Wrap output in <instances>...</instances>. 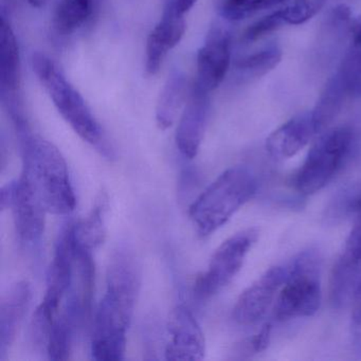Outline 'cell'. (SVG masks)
Returning <instances> with one entry per match:
<instances>
[{
	"label": "cell",
	"mask_w": 361,
	"mask_h": 361,
	"mask_svg": "<svg viewBox=\"0 0 361 361\" xmlns=\"http://www.w3.org/2000/svg\"><path fill=\"white\" fill-rule=\"evenodd\" d=\"M109 198L103 190L97 195L94 206L85 219L73 224V240L78 246L94 250L104 243L106 238L105 219L109 211Z\"/></svg>",
	"instance_id": "cell-20"
},
{
	"label": "cell",
	"mask_w": 361,
	"mask_h": 361,
	"mask_svg": "<svg viewBox=\"0 0 361 361\" xmlns=\"http://www.w3.org/2000/svg\"><path fill=\"white\" fill-rule=\"evenodd\" d=\"M48 0H28V3L33 8H43L47 4Z\"/></svg>",
	"instance_id": "cell-32"
},
{
	"label": "cell",
	"mask_w": 361,
	"mask_h": 361,
	"mask_svg": "<svg viewBox=\"0 0 361 361\" xmlns=\"http://www.w3.org/2000/svg\"><path fill=\"white\" fill-rule=\"evenodd\" d=\"M259 238L257 228H248L227 238L213 253L208 269L196 279L194 297L206 301L221 293L242 269L245 259Z\"/></svg>",
	"instance_id": "cell-7"
},
{
	"label": "cell",
	"mask_w": 361,
	"mask_h": 361,
	"mask_svg": "<svg viewBox=\"0 0 361 361\" xmlns=\"http://www.w3.org/2000/svg\"><path fill=\"white\" fill-rule=\"evenodd\" d=\"M210 113V94L192 86L177 126L175 141L181 155L188 159L197 156Z\"/></svg>",
	"instance_id": "cell-15"
},
{
	"label": "cell",
	"mask_w": 361,
	"mask_h": 361,
	"mask_svg": "<svg viewBox=\"0 0 361 361\" xmlns=\"http://www.w3.org/2000/svg\"><path fill=\"white\" fill-rule=\"evenodd\" d=\"M32 289L28 281L12 284L0 300V355L13 344L30 307Z\"/></svg>",
	"instance_id": "cell-17"
},
{
	"label": "cell",
	"mask_w": 361,
	"mask_h": 361,
	"mask_svg": "<svg viewBox=\"0 0 361 361\" xmlns=\"http://www.w3.org/2000/svg\"><path fill=\"white\" fill-rule=\"evenodd\" d=\"M316 134L312 113L301 114L269 135L266 149L274 159H288L304 149Z\"/></svg>",
	"instance_id": "cell-18"
},
{
	"label": "cell",
	"mask_w": 361,
	"mask_h": 361,
	"mask_svg": "<svg viewBox=\"0 0 361 361\" xmlns=\"http://www.w3.org/2000/svg\"><path fill=\"white\" fill-rule=\"evenodd\" d=\"M348 99L352 98L346 92L343 84L337 75H334L325 86L312 113L317 134L324 132L333 123L334 120L341 113L343 105Z\"/></svg>",
	"instance_id": "cell-21"
},
{
	"label": "cell",
	"mask_w": 361,
	"mask_h": 361,
	"mask_svg": "<svg viewBox=\"0 0 361 361\" xmlns=\"http://www.w3.org/2000/svg\"><path fill=\"white\" fill-rule=\"evenodd\" d=\"M196 61L194 85L210 94L223 83L231 63V35L223 26L211 27Z\"/></svg>",
	"instance_id": "cell-11"
},
{
	"label": "cell",
	"mask_w": 361,
	"mask_h": 361,
	"mask_svg": "<svg viewBox=\"0 0 361 361\" xmlns=\"http://www.w3.org/2000/svg\"><path fill=\"white\" fill-rule=\"evenodd\" d=\"M75 276V242L73 224L63 227L56 240L54 259L47 276L45 297L39 306L42 310L54 319L73 285Z\"/></svg>",
	"instance_id": "cell-9"
},
{
	"label": "cell",
	"mask_w": 361,
	"mask_h": 361,
	"mask_svg": "<svg viewBox=\"0 0 361 361\" xmlns=\"http://www.w3.org/2000/svg\"><path fill=\"white\" fill-rule=\"evenodd\" d=\"M176 1L179 10H180L183 14H185L193 8V6L195 5L197 0H176Z\"/></svg>",
	"instance_id": "cell-31"
},
{
	"label": "cell",
	"mask_w": 361,
	"mask_h": 361,
	"mask_svg": "<svg viewBox=\"0 0 361 361\" xmlns=\"http://www.w3.org/2000/svg\"><path fill=\"white\" fill-rule=\"evenodd\" d=\"M31 64L35 75L65 121L101 155L111 159L115 153L104 130L60 66L42 52L32 54Z\"/></svg>",
	"instance_id": "cell-3"
},
{
	"label": "cell",
	"mask_w": 361,
	"mask_h": 361,
	"mask_svg": "<svg viewBox=\"0 0 361 361\" xmlns=\"http://www.w3.org/2000/svg\"><path fill=\"white\" fill-rule=\"evenodd\" d=\"M326 0H284L281 9L285 22L288 25H301L314 18Z\"/></svg>",
	"instance_id": "cell-26"
},
{
	"label": "cell",
	"mask_w": 361,
	"mask_h": 361,
	"mask_svg": "<svg viewBox=\"0 0 361 361\" xmlns=\"http://www.w3.org/2000/svg\"><path fill=\"white\" fill-rule=\"evenodd\" d=\"M281 59H282L281 50L276 46H271L240 59L235 63V66L238 71H244L245 73L259 77L276 67V65L281 62Z\"/></svg>",
	"instance_id": "cell-24"
},
{
	"label": "cell",
	"mask_w": 361,
	"mask_h": 361,
	"mask_svg": "<svg viewBox=\"0 0 361 361\" xmlns=\"http://www.w3.org/2000/svg\"><path fill=\"white\" fill-rule=\"evenodd\" d=\"M14 225L20 242L27 245L39 244L45 231L46 210L28 181L20 176L16 180L13 202Z\"/></svg>",
	"instance_id": "cell-16"
},
{
	"label": "cell",
	"mask_w": 361,
	"mask_h": 361,
	"mask_svg": "<svg viewBox=\"0 0 361 361\" xmlns=\"http://www.w3.org/2000/svg\"><path fill=\"white\" fill-rule=\"evenodd\" d=\"M185 29V14L179 10L176 0H166L161 18L147 37L145 47L147 75H156L159 73L166 54L180 43Z\"/></svg>",
	"instance_id": "cell-14"
},
{
	"label": "cell",
	"mask_w": 361,
	"mask_h": 361,
	"mask_svg": "<svg viewBox=\"0 0 361 361\" xmlns=\"http://www.w3.org/2000/svg\"><path fill=\"white\" fill-rule=\"evenodd\" d=\"M257 189V178L246 166H232L221 173L190 207V219L200 235L204 238L223 227Z\"/></svg>",
	"instance_id": "cell-4"
},
{
	"label": "cell",
	"mask_w": 361,
	"mask_h": 361,
	"mask_svg": "<svg viewBox=\"0 0 361 361\" xmlns=\"http://www.w3.org/2000/svg\"><path fill=\"white\" fill-rule=\"evenodd\" d=\"M94 0H59L54 11V27L61 35H73L94 12Z\"/></svg>",
	"instance_id": "cell-22"
},
{
	"label": "cell",
	"mask_w": 361,
	"mask_h": 361,
	"mask_svg": "<svg viewBox=\"0 0 361 361\" xmlns=\"http://www.w3.org/2000/svg\"><path fill=\"white\" fill-rule=\"evenodd\" d=\"M352 320L355 326L361 329V274L352 297Z\"/></svg>",
	"instance_id": "cell-29"
},
{
	"label": "cell",
	"mask_w": 361,
	"mask_h": 361,
	"mask_svg": "<svg viewBox=\"0 0 361 361\" xmlns=\"http://www.w3.org/2000/svg\"><path fill=\"white\" fill-rule=\"evenodd\" d=\"M320 257L314 250L300 253L288 266V274L274 305L278 321L310 317L321 304Z\"/></svg>",
	"instance_id": "cell-5"
},
{
	"label": "cell",
	"mask_w": 361,
	"mask_h": 361,
	"mask_svg": "<svg viewBox=\"0 0 361 361\" xmlns=\"http://www.w3.org/2000/svg\"><path fill=\"white\" fill-rule=\"evenodd\" d=\"M0 96L14 128L29 124L23 105L20 46L4 12L0 23Z\"/></svg>",
	"instance_id": "cell-8"
},
{
	"label": "cell",
	"mask_w": 361,
	"mask_h": 361,
	"mask_svg": "<svg viewBox=\"0 0 361 361\" xmlns=\"http://www.w3.org/2000/svg\"><path fill=\"white\" fill-rule=\"evenodd\" d=\"M357 213H361V194L359 195V207H358V211H357Z\"/></svg>",
	"instance_id": "cell-34"
},
{
	"label": "cell",
	"mask_w": 361,
	"mask_h": 361,
	"mask_svg": "<svg viewBox=\"0 0 361 361\" xmlns=\"http://www.w3.org/2000/svg\"><path fill=\"white\" fill-rule=\"evenodd\" d=\"M190 90L185 73L175 71L169 75L156 105V122L160 130L173 126L187 103Z\"/></svg>",
	"instance_id": "cell-19"
},
{
	"label": "cell",
	"mask_w": 361,
	"mask_h": 361,
	"mask_svg": "<svg viewBox=\"0 0 361 361\" xmlns=\"http://www.w3.org/2000/svg\"><path fill=\"white\" fill-rule=\"evenodd\" d=\"M141 287V268L132 251L116 250L106 271V291L94 316L92 356L98 361L123 360L126 334Z\"/></svg>",
	"instance_id": "cell-1"
},
{
	"label": "cell",
	"mask_w": 361,
	"mask_h": 361,
	"mask_svg": "<svg viewBox=\"0 0 361 361\" xmlns=\"http://www.w3.org/2000/svg\"><path fill=\"white\" fill-rule=\"evenodd\" d=\"M286 24L283 18L281 10L265 16L262 20H257L255 24L251 25L243 35V39L247 43L257 41L265 35L278 30L279 28Z\"/></svg>",
	"instance_id": "cell-27"
},
{
	"label": "cell",
	"mask_w": 361,
	"mask_h": 361,
	"mask_svg": "<svg viewBox=\"0 0 361 361\" xmlns=\"http://www.w3.org/2000/svg\"><path fill=\"white\" fill-rule=\"evenodd\" d=\"M270 338H271V325L265 324L257 335L252 336L243 343V350L249 354L264 352L269 345Z\"/></svg>",
	"instance_id": "cell-28"
},
{
	"label": "cell",
	"mask_w": 361,
	"mask_h": 361,
	"mask_svg": "<svg viewBox=\"0 0 361 361\" xmlns=\"http://www.w3.org/2000/svg\"><path fill=\"white\" fill-rule=\"evenodd\" d=\"M168 329L171 338L164 352L166 360L198 361L204 358V333L189 308L176 306L171 312Z\"/></svg>",
	"instance_id": "cell-13"
},
{
	"label": "cell",
	"mask_w": 361,
	"mask_h": 361,
	"mask_svg": "<svg viewBox=\"0 0 361 361\" xmlns=\"http://www.w3.org/2000/svg\"><path fill=\"white\" fill-rule=\"evenodd\" d=\"M336 75L350 98L361 97V48L354 44Z\"/></svg>",
	"instance_id": "cell-25"
},
{
	"label": "cell",
	"mask_w": 361,
	"mask_h": 361,
	"mask_svg": "<svg viewBox=\"0 0 361 361\" xmlns=\"http://www.w3.org/2000/svg\"><path fill=\"white\" fill-rule=\"evenodd\" d=\"M283 3L284 0H217L216 8L221 18L238 22Z\"/></svg>",
	"instance_id": "cell-23"
},
{
	"label": "cell",
	"mask_w": 361,
	"mask_h": 361,
	"mask_svg": "<svg viewBox=\"0 0 361 361\" xmlns=\"http://www.w3.org/2000/svg\"><path fill=\"white\" fill-rule=\"evenodd\" d=\"M20 140L24 177L48 213L67 215L77 204L68 166L60 149L30 126L16 130Z\"/></svg>",
	"instance_id": "cell-2"
},
{
	"label": "cell",
	"mask_w": 361,
	"mask_h": 361,
	"mask_svg": "<svg viewBox=\"0 0 361 361\" xmlns=\"http://www.w3.org/2000/svg\"><path fill=\"white\" fill-rule=\"evenodd\" d=\"M14 191H16V180L7 183L3 187L0 192V208L5 211L11 208L12 202H13Z\"/></svg>",
	"instance_id": "cell-30"
},
{
	"label": "cell",
	"mask_w": 361,
	"mask_h": 361,
	"mask_svg": "<svg viewBox=\"0 0 361 361\" xmlns=\"http://www.w3.org/2000/svg\"><path fill=\"white\" fill-rule=\"evenodd\" d=\"M353 132L350 128H333L321 135L308 152L295 177V188L302 195H312L326 187L350 154Z\"/></svg>",
	"instance_id": "cell-6"
},
{
	"label": "cell",
	"mask_w": 361,
	"mask_h": 361,
	"mask_svg": "<svg viewBox=\"0 0 361 361\" xmlns=\"http://www.w3.org/2000/svg\"><path fill=\"white\" fill-rule=\"evenodd\" d=\"M361 274V214L345 245L334 264L329 276V301L334 308L344 307L352 301Z\"/></svg>",
	"instance_id": "cell-12"
},
{
	"label": "cell",
	"mask_w": 361,
	"mask_h": 361,
	"mask_svg": "<svg viewBox=\"0 0 361 361\" xmlns=\"http://www.w3.org/2000/svg\"><path fill=\"white\" fill-rule=\"evenodd\" d=\"M355 45L358 46L359 48H361V23L359 25L358 28H357L356 35H355Z\"/></svg>",
	"instance_id": "cell-33"
},
{
	"label": "cell",
	"mask_w": 361,
	"mask_h": 361,
	"mask_svg": "<svg viewBox=\"0 0 361 361\" xmlns=\"http://www.w3.org/2000/svg\"><path fill=\"white\" fill-rule=\"evenodd\" d=\"M287 274V266H274L264 272L238 298L233 308L234 321L245 326L259 322L276 303Z\"/></svg>",
	"instance_id": "cell-10"
}]
</instances>
